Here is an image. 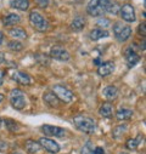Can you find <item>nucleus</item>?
I'll list each match as a JSON object with an SVG mask.
<instances>
[{
	"mask_svg": "<svg viewBox=\"0 0 146 154\" xmlns=\"http://www.w3.org/2000/svg\"><path fill=\"white\" fill-rule=\"evenodd\" d=\"M115 70V62L112 61H107V62H103L101 64H99V68H97V74L100 76H107L110 74H112Z\"/></svg>",
	"mask_w": 146,
	"mask_h": 154,
	"instance_id": "nucleus-10",
	"label": "nucleus"
},
{
	"mask_svg": "<svg viewBox=\"0 0 146 154\" xmlns=\"http://www.w3.org/2000/svg\"><path fill=\"white\" fill-rule=\"evenodd\" d=\"M43 100L50 107H59L60 106V100L55 96V94L52 91L51 92H45L44 96H43Z\"/></svg>",
	"mask_w": 146,
	"mask_h": 154,
	"instance_id": "nucleus-16",
	"label": "nucleus"
},
{
	"mask_svg": "<svg viewBox=\"0 0 146 154\" xmlns=\"http://www.w3.org/2000/svg\"><path fill=\"white\" fill-rule=\"evenodd\" d=\"M4 124H5L6 129L9 131H11V132H15V131H17L20 129V125L15 120H11V119H5L4 120Z\"/></svg>",
	"mask_w": 146,
	"mask_h": 154,
	"instance_id": "nucleus-27",
	"label": "nucleus"
},
{
	"mask_svg": "<svg viewBox=\"0 0 146 154\" xmlns=\"http://www.w3.org/2000/svg\"><path fill=\"white\" fill-rule=\"evenodd\" d=\"M130 35H132V28L129 26H123L121 28V30L118 33H116V36H117L118 42H122V43L127 42L130 38Z\"/></svg>",
	"mask_w": 146,
	"mask_h": 154,
	"instance_id": "nucleus-15",
	"label": "nucleus"
},
{
	"mask_svg": "<svg viewBox=\"0 0 146 154\" xmlns=\"http://www.w3.org/2000/svg\"><path fill=\"white\" fill-rule=\"evenodd\" d=\"M52 92L55 94V96L60 100V101H63L66 103H69L73 101V92L71 90H68L67 88L62 86V85H54L52 86Z\"/></svg>",
	"mask_w": 146,
	"mask_h": 154,
	"instance_id": "nucleus-4",
	"label": "nucleus"
},
{
	"mask_svg": "<svg viewBox=\"0 0 146 154\" xmlns=\"http://www.w3.org/2000/svg\"><path fill=\"white\" fill-rule=\"evenodd\" d=\"M29 23L38 32H46L49 29V22L38 11H32L29 14Z\"/></svg>",
	"mask_w": 146,
	"mask_h": 154,
	"instance_id": "nucleus-2",
	"label": "nucleus"
},
{
	"mask_svg": "<svg viewBox=\"0 0 146 154\" xmlns=\"http://www.w3.org/2000/svg\"><path fill=\"white\" fill-rule=\"evenodd\" d=\"M119 12H121L122 18H123L125 22H129V23H130V22H134V21L136 20L135 10H134L133 5H130V4H124V5L121 8Z\"/></svg>",
	"mask_w": 146,
	"mask_h": 154,
	"instance_id": "nucleus-8",
	"label": "nucleus"
},
{
	"mask_svg": "<svg viewBox=\"0 0 146 154\" xmlns=\"http://www.w3.org/2000/svg\"><path fill=\"white\" fill-rule=\"evenodd\" d=\"M142 138H144V136H142V135H138V137H136V138L128 140V141H127V143H125V147H127L128 149H130V150H134V149H136V148L141 144Z\"/></svg>",
	"mask_w": 146,
	"mask_h": 154,
	"instance_id": "nucleus-25",
	"label": "nucleus"
},
{
	"mask_svg": "<svg viewBox=\"0 0 146 154\" xmlns=\"http://www.w3.org/2000/svg\"><path fill=\"white\" fill-rule=\"evenodd\" d=\"M35 3L40 9H45L49 5V0H35Z\"/></svg>",
	"mask_w": 146,
	"mask_h": 154,
	"instance_id": "nucleus-30",
	"label": "nucleus"
},
{
	"mask_svg": "<svg viewBox=\"0 0 146 154\" xmlns=\"http://www.w3.org/2000/svg\"><path fill=\"white\" fill-rule=\"evenodd\" d=\"M3 40H4V34H3V32H0V45H2Z\"/></svg>",
	"mask_w": 146,
	"mask_h": 154,
	"instance_id": "nucleus-35",
	"label": "nucleus"
},
{
	"mask_svg": "<svg viewBox=\"0 0 146 154\" xmlns=\"http://www.w3.org/2000/svg\"><path fill=\"white\" fill-rule=\"evenodd\" d=\"M127 129H128V126L125 125V124H123V125H118V126H116L115 129H113V131H112V135H113V137L116 138V140H118V138H121L124 134H125V131H127Z\"/></svg>",
	"mask_w": 146,
	"mask_h": 154,
	"instance_id": "nucleus-26",
	"label": "nucleus"
},
{
	"mask_svg": "<svg viewBox=\"0 0 146 154\" xmlns=\"http://www.w3.org/2000/svg\"><path fill=\"white\" fill-rule=\"evenodd\" d=\"M12 154H21V153H12Z\"/></svg>",
	"mask_w": 146,
	"mask_h": 154,
	"instance_id": "nucleus-38",
	"label": "nucleus"
},
{
	"mask_svg": "<svg viewBox=\"0 0 146 154\" xmlns=\"http://www.w3.org/2000/svg\"><path fill=\"white\" fill-rule=\"evenodd\" d=\"M12 79L21 85H29L30 84V76L23 72H15L12 74Z\"/></svg>",
	"mask_w": 146,
	"mask_h": 154,
	"instance_id": "nucleus-14",
	"label": "nucleus"
},
{
	"mask_svg": "<svg viewBox=\"0 0 146 154\" xmlns=\"http://www.w3.org/2000/svg\"><path fill=\"white\" fill-rule=\"evenodd\" d=\"M3 100H4V96H3V95H2V94H0V102H2V101H3Z\"/></svg>",
	"mask_w": 146,
	"mask_h": 154,
	"instance_id": "nucleus-36",
	"label": "nucleus"
},
{
	"mask_svg": "<svg viewBox=\"0 0 146 154\" xmlns=\"http://www.w3.org/2000/svg\"><path fill=\"white\" fill-rule=\"evenodd\" d=\"M133 46H134V45H133ZM133 46L130 45V46L128 48V50L125 51V60H127V64H128L129 68L134 67V66L140 61V56L134 51Z\"/></svg>",
	"mask_w": 146,
	"mask_h": 154,
	"instance_id": "nucleus-11",
	"label": "nucleus"
},
{
	"mask_svg": "<svg viewBox=\"0 0 146 154\" xmlns=\"http://www.w3.org/2000/svg\"><path fill=\"white\" fill-rule=\"evenodd\" d=\"M87 12L93 17H102L105 11L101 5V0H90V3L87 6Z\"/></svg>",
	"mask_w": 146,
	"mask_h": 154,
	"instance_id": "nucleus-5",
	"label": "nucleus"
},
{
	"mask_svg": "<svg viewBox=\"0 0 146 154\" xmlns=\"http://www.w3.org/2000/svg\"><path fill=\"white\" fill-rule=\"evenodd\" d=\"M84 26H85V20L83 17H76L73 20V22L71 23V29L73 32H81V30H83Z\"/></svg>",
	"mask_w": 146,
	"mask_h": 154,
	"instance_id": "nucleus-21",
	"label": "nucleus"
},
{
	"mask_svg": "<svg viewBox=\"0 0 146 154\" xmlns=\"http://www.w3.org/2000/svg\"><path fill=\"white\" fill-rule=\"evenodd\" d=\"M102 95L106 100L108 101H112V100H116L117 96H118V89L115 86V85H110V86H106L103 90H102Z\"/></svg>",
	"mask_w": 146,
	"mask_h": 154,
	"instance_id": "nucleus-13",
	"label": "nucleus"
},
{
	"mask_svg": "<svg viewBox=\"0 0 146 154\" xmlns=\"http://www.w3.org/2000/svg\"><path fill=\"white\" fill-rule=\"evenodd\" d=\"M3 75H4V73H3V72H0V85L3 84V79H4V76H3Z\"/></svg>",
	"mask_w": 146,
	"mask_h": 154,
	"instance_id": "nucleus-34",
	"label": "nucleus"
},
{
	"mask_svg": "<svg viewBox=\"0 0 146 154\" xmlns=\"http://www.w3.org/2000/svg\"><path fill=\"white\" fill-rule=\"evenodd\" d=\"M83 154H85V153H84V152H83Z\"/></svg>",
	"mask_w": 146,
	"mask_h": 154,
	"instance_id": "nucleus-39",
	"label": "nucleus"
},
{
	"mask_svg": "<svg viewBox=\"0 0 146 154\" xmlns=\"http://www.w3.org/2000/svg\"><path fill=\"white\" fill-rule=\"evenodd\" d=\"M50 57L54 58V60H57V61L66 62L71 58V55L62 46H52L51 50H50Z\"/></svg>",
	"mask_w": 146,
	"mask_h": 154,
	"instance_id": "nucleus-6",
	"label": "nucleus"
},
{
	"mask_svg": "<svg viewBox=\"0 0 146 154\" xmlns=\"http://www.w3.org/2000/svg\"><path fill=\"white\" fill-rule=\"evenodd\" d=\"M9 34L12 36V38H17V39H26L27 38V33L23 28L21 27H15V28H11L9 30Z\"/></svg>",
	"mask_w": 146,
	"mask_h": 154,
	"instance_id": "nucleus-22",
	"label": "nucleus"
},
{
	"mask_svg": "<svg viewBox=\"0 0 146 154\" xmlns=\"http://www.w3.org/2000/svg\"><path fill=\"white\" fill-rule=\"evenodd\" d=\"M39 144H40V147H43L44 149H46L48 152H50L52 154H56V153L60 152V146L54 140H50V138H46V137H42L39 140Z\"/></svg>",
	"mask_w": 146,
	"mask_h": 154,
	"instance_id": "nucleus-9",
	"label": "nucleus"
},
{
	"mask_svg": "<svg viewBox=\"0 0 146 154\" xmlns=\"http://www.w3.org/2000/svg\"><path fill=\"white\" fill-rule=\"evenodd\" d=\"M2 123H3V122H2V119H0V128H2Z\"/></svg>",
	"mask_w": 146,
	"mask_h": 154,
	"instance_id": "nucleus-37",
	"label": "nucleus"
},
{
	"mask_svg": "<svg viewBox=\"0 0 146 154\" xmlns=\"http://www.w3.org/2000/svg\"><path fill=\"white\" fill-rule=\"evenodd\" d=\"M132 117H133V110L127 108H122L116 113V118L118 120H129Z\"/></svg>",
	"mask_w": 146,
	"mask_h": 154,
	"instance_id": "nucleus-23",
	"label": "nucleus"
},
{
	"mask_svg": "<svg viewBox=\"0 0 146 154\" xmlns=\"http://www.w3.org/2000/svg\"><path fill=\"white\" fill-rule=\"evenodd\" d=\"M99 114L103 118H111L113 115V107L110 103H102L99 108Z\"/></svg>",
	"mask_w": 146,
	"mask_h": 154,
	"instance_id": "nucleus-18",
	"label": "nucleus"
},
{
	"mask_svg": "<svg viewBox=\"0 0 146 154\" xmlns=\"http://www.w3.org/2000/svg\"><path fill=\"white\" fill-rule=\"evenodd\" d=\"M96 24L99 26V27H102V28H106V27H108V24H110V21L107 20V18H99L97 20V22H96Z\"/></svg>",
	"mask_w": 146,
	"mask_h": 154,
	"instance_id": "nucleus-29",
	"label": "nucleus"
},
{
	"mask_svg": "<svg viewBox=\"0 0 146 154\" xmlns=\"http://www.w3.org/2000/svg\"><path fill=\"white\" fill-rule=\"evenodd\" d=\"M40 130L44 132L46 136H54V137H65L66 136V130L59 126L54 125H43Z\"/></svg>",
	"mask_w": 146,
	"mask_h": 154,
	"instance_id": "nucleus-7",
	"label": "nucleus"
},
{
	"mask_svg": "<svg viewBox=\"0 0 146 154\" xmlns=\"http://www.w3.org/2000/svg\"><path fill=\"white\" fill-rule=\"evenodd\" d=\"M24 148H26V150L28 153H32L33 154V153H36V152L40 149V144L38 142L33 141V140H28V141L24 142Z\"/></svg>",
	"mask_w": 146,
	"mask_h": 154,
	"instance_id": "nucleus-24",
	"label": "nucleus"
},
{
	"mask_svg": "<svg viewBox=\"0 0 146 154\" xmlns=\"http://www.w3.org/2000/svg\"><path fill=\"white\" fill-rule=\"evenodd\" d=\"M9 100H10V103L11 106L17 109V110H21L26 107V100H24V94L18 90V89H14L11 92H10V96H9Z\"/></svg>",
	"mask_w": 146,
	"mask_h": 154,
	"instance_id": "nucleus-3",
	"label": "nucleus"
},
{
	"mask_svg": "<svg viewBox=\"0 0 146 154\" xmlns=\"http://www.w3.org/2000/svg\"><path fill=\"white\" fill-rule=\"evenodd\" d=\"M138 30H139V34H141L142 36H145V33H146L145 32V22H142V23L139 24V29Z\"/></svg>",
	"mask_w": 146,
	"mask_h": 154,
	"instance_id": "nucleus-31",
	"label": "nucleus"
},
{
	"mask_svg": "<svg viewBox=\"0 0 146 154\" xmlns=\"http://www.w3.org/2000/svg\"><path fill=\"white\" fill-rule=\"evenodd\" d=\"M20 21H21V17H20V15H17V14H9L8 16H5V17L3 18V23H4L5 26H15V24H17Z\"/></svg>",
	"mask_w": 146,
	"mask_h": 154,
	"instance_id": "nucleus-20",
	"label": "nucleus"
},
{
	"mask_svg": "<svg viewBox=\"0 0 146 154\" xmlns=\"http://www.w3.org/2000/svg\"><path fill=\"white\" fill-rule=\"evenodd\" d=\"M91 154H105V150L102 147H96L94 150H91Z\"/></svg>",
	"mask_w": 146,
	"mask_h": 154,
	"instance_id": "nucleus-32",
	"label": "nucleus"
},
{
	"mask_svg": "<svg viewBox=\"0 0 146 154\" xmlns=\"http://www.w3.org/2000/svg\"><path fill=\"white\" fill-rule=\"evenodd\" d=\"M73 123H75L76 128L84 132V134H93L95 131V122L94 119L85 117V115H78L73 119Z\"/></svg>",
	"mask_w": 146,
	"mask_h": 154,
	"instance_id": "nucleus-1",
	"label": "nucleus"
},
{
	"mask_svg": "<svg viewBox=\"0 0 146 154\" xmlns=\"http://www.w3.org/2000/svg\"><path fill=\"white\" fill-rule=\"evenodd\" d=\"M10 5H11V8L17 9L20 11H26L29 8V2L28 0H11Z\"/></svg>",
	"mask_w": 146,
	"mask_h": 154,
	"instance_id": "nucleus-19",
	"label": "nucleus"
},
{
	"mask_svg": "<svg viewBox=\"0 0 146 154\" xmlns=\"http://www.w3.org/2000/svg\"><path fill=\"white\" fill-rule=\"evenodd\" d=\"M101 5H102L105 12L112 14V15H117L121 10L119 5L115 2H111V0H101Z\"/></svg>",
	"mask_w": 146,
	"mask_h": 154,
	"instance_id": "nucleus-12",
	"label": "nucleus"
},
{
	"mask_svg": "<svg viewBox=\"0 0 146 154\" xmlns=\"http://www.w3.org/2000/svg\"><path fill=\"white\" fill-rule=\"evenodd\" d=\"M110 35V33L106 30V29H100V28H96V29H93L89 34L90 36V39L96 42V40H100L102 39V38H107Z\"/></svg>",
	"mask_w": 146,
	"mask_h": 154,
	"instance_id": "nucleus-17",
	"label": "nucleus"
},
{
	"mask_svg": "<svg viewBox=\"0 0 146 154\" xmlns=\"http://www.w3.org/2000/svg\"><path fill=\"white\" fill-rule=\"evenodd\" d=\"M8 46H9V49H10V50H12V51H21V50L23 49V45H22V43H20V42H16V40H12V42H10V43L8 44Z\"/></svg>",
	"mask_w": 146,
	"mask_h": 154,
	"instance_id": "nucleus-28",
	"label": "nucleus"
},
{
	"mask_svg": "<svg viewBox=\"0 0 146 154\" xmlns=\"http://www.w3.org/2000/svg\"><path fill=\"white\" fill-rule=\"evenodd\" d=\"M8 148V144L4 142V141H0V150H4Z\"/></svg>",
	"mask_w": 146,
	"mask_h": 154,
	"instance_id": "nucleus-33",
	"label": "nucleus"
}]
</instances>
